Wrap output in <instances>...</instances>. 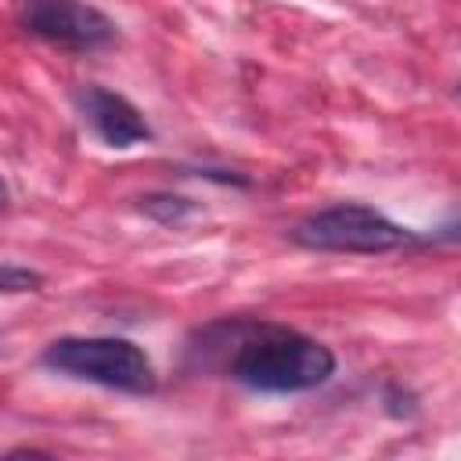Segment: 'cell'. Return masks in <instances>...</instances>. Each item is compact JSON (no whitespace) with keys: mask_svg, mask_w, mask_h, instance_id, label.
<instances>
[{"mask_svg":"<svg viewBox=\"0 0 461 461\" xmlns=\"http://www.w3.org/2000/svg\"><path fill=\"white\" fill-rule=\"evenodd\" d=\"M223 342V371L256 393H310L335 375V353L285 324L270 321H223L212 324Z\"/></svg>","mask_w":461,"mask_h":461,"instance_id":"obj_1","label":"cell"},{"mask_svg":"<svg viewBox=\"0 0 461 461\" xmlns=\"http://www.w3.org/2000/svg\"><path fill=\"white\" fill-rule=\"evenodd\" d=\"M18 25L61 50H101L119 40V25L86 0H22Z\"/></svg>","mask_w":461,"mask_h":461,"instance_id":"obj_4","label":"cell"},{"mask_svg":"<svg viewBox=\"0 0 461 461\" xmlns=\"http://www.w3.org/2000/svg\"><path fill=\"white\" fill-rule=\"evenodd\" d=\"M40 360L54 375L133 393V396L155 393V382H158L151 357L137 342L119 335H65V339H54Z\"/></svg>","mask_w":461,"mask_h":461,"instance_id":"obj_2","label":"cell"},{"mask_svg":"<svg viewBox=\"0 0 461 461\" xmlns=\"http://www.w3.org/2000/svg\"><path fill=\"white\" fill-rule=\"evenodd\" d=\"M76 108H79V119L90 126V133L104 144V148H115V151H126V148H137V144H148L155 133L144 119V112L108 90V86H83L76 94Z\"/></svg>","mask_w":461,"mask_h":461,"instance_id":"obj_5","label":"cell"},{"mask_svg":"<svg viewBox=\"0 0 461 461\" xmlns=\"http://www.w3.org/2000/svg\"><path fill=\"white\" fill-rule=\"evenodd\" d=\"M140 212H148V216H151L155 223H162V227H180V223H187L191 216H198V205H194L191 198L158 191V194H144V198H140Z\"/></svg>","mask_w":461,"mask_h":461,"instance_id":"obj_6","label":"cell"},{"mask_svg":"<svg viewBox=\"0 0 461 461\" xmlns=\"http://www.w3.org/2000/svg\"><path fill=\"white\" fill-rule=\"evenodd\" d=\"M292 241L313 252H393L411 241V230L393 223L385 212L360 205V202H339L328 209L310 212L292 227Z\"/></svg>","mask_w":461,"mask_h":461,"instance_id":"obj_3","label":"cell"},{"mask_svg":"<svg viewBox=\"0 0 461 461\" xmlns=\"http://www.w3.org/2000/svg\"><path fill=\"white\" fill-rule=\"evenodd\" d=\"M43 285V274L32 267H18V263H0V295H22V292H36Z\"/></svg>","mask_w":461,"mask_h":461,"instance_id":"obj_7","label":"cell"},{"mask_svg":"<svg viewBox=\"0 0 461 461\" xmlns=\"http://www.w3.org/2000/svg\"><path fill=\"white\" fill-rule=\"evenodd\" d=\"M7 198H11V194H7V184H4V176H0V209L7 205Z\"/></svg>","mask_w":461,"mask_h":461,"instance_id":"obj_8","label":"cell"}]
</instances>
